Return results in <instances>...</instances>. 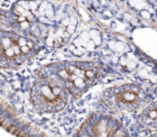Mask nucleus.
Instances as JSON below:
<instances>
[{
  "mask_svg": "<svg viewBox=\"0 0 157 137\" xmlns=\"http://www.w3.org/2000/svg\"><path fill=\"white\" fill-rule=\"evenodd\" d=\"M45 80L60 84L69 94L79 97L94 84L98 75L96 66L81 61H63L49 64L44 70Z\"/></svg>",
  "mask_w": 157,
  "mask_h": 137,
  "instance_id": "nucleus-1",
  "label": "nucleus"
},
{
  "mask_svg": "<svg viewBox=\"0 0 157 137\" xmlns=\"http://www.w3.org/2000/svg\"><path fill=\"white\" fill-rule=\"evenodd\" d=\"M33 40L21 35L0 31V66L15 67L36 54Z\"/></svg>",
  "mask_w": 157,
  "mask_h": 137,
  "instance_id": "nucleus-2",
  "label": "nucleus"
},
{
  "mask_svg": "<svg viewBox=\"0 0 157 137\" xmlns=\"http://www.w3.org/2000/svg\"><path fill=\"white\" fill-rule=\"evenodd\" d=\"M69 95L60 84L45 79L36 83L31 90L34 106L41 113H58L64 110Z\"/></svg>",
  "mask_w": 157,
  "mask_h": 137,
  "instance_id": "nucleus-3",
  "label": "nucleus"
},
{
  "mask_svg": "<svg viewBox=\"0 0 157 137\" xmlns=\"http://www.w3.org/2000/svg\"><path fill=\"white\" fill-rule=\"evenodd\" d=\"M108 104L120 111H133L139 108L145 99V93L140 87L132 84L109 90L106 95Z\"/></svg>",
  "mask_w": 157,
  "mask_h": 137,
  "instance_id": "nucleus-4",
  "label": "nucleus"
}]
</instances>
